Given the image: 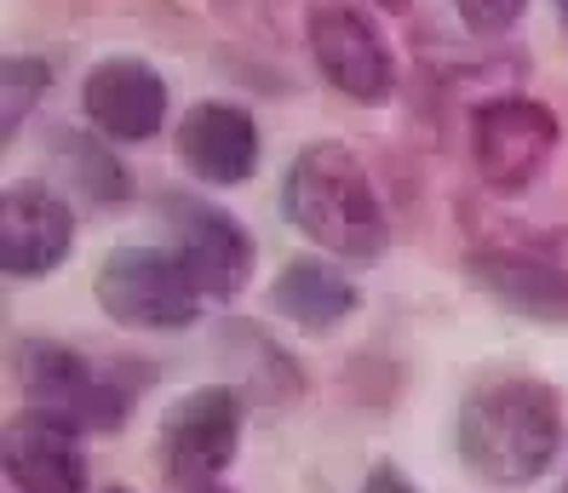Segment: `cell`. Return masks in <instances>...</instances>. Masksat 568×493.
<instances>
[{
	"instance_id": "6da1fadb",
	"label": "cell",
	"mask_w": 568,
	"mask_h": 493,
	"mask_svg": "<svg viewBox=\"0 0 568 493\" xmlns=\"http://www.w3.org/2000/svg\"><path fill=\"white\" fill-rule=\"evenodd\" d=\"M562 448L557 390L540 379H494L459 408V459L494 487H528Z\"/></svg>"
},
{
	"instance_id": "7a4b0ae2",
	"label": "cell",
	"mask_w": 568,
	"mask_h": 493,
	"mask_svg": "<svg viewBox=\"0 0 568 493\" xmlns=\"http://www.w3.org/2000/svg\"><path fill=\"white\" fill-rule=\"evenodd\" d=\"M282 213L298 236H311L316 247L351 258V265H374L390 247L374 178L345 144H305L293 155L282 178Z\"/></svg>"
},
{
	"instance_id": "3957f363",
	"label": "cell",
	"mask_w": 568,
	"mask_h": 493,
	"mask_svg": "<svg viewBox=\"0 0 568 493\" xmlns=\"http://www.w3.org/2000/svg\"><path fill=\"white\" fill-rule=\"evenodd\" d=\"M98 310L121 327H144V333H179L202 316V281L190 276L179 253L161 247H115L98 265Z\"/></svg>"
},
{
	"instance_id": "277c9868",
	"label": "cell",
	"mask_w": 568,
	"mask_h": 493,
	"mask_svg": "<svg viewBox=\"0 0 568 493\" xmlns=\"http://www.w3.org/2000/svg\"><path fill=\"white\" fill-rule=\"evenodd\" d=\"M18 384L29 397V413H47L70 424V431H115L132 402L126 379H110L70 345H47V339L18 345Z\"/></svg>"
},
{
	"instance_id": "5b68a950",
	"label": "cell",
	"mask_w": 568,
	"mask_h": 493,
	"mask_svg": "<svg viewBox=\"0 0 568 493\" xmlns=\"http://www.w3.org/2000/svg\"><path fill=\"white\" fill-rule=\"evenodd\" d=\"M242 442V390L230 384H202L184 402L166 408L161 419V465L166 482H179L190 493H202Z\"/></svg>"
},
{
	"instance_id": "8992f818",
	"label": "cell",
	"mask_w": 568,
	"mask_h": 493,
	"mask_svg": "<svg viewBox=\"0 0 568 493\" xmlns=\"http://www.w3.org/2000/svg\"><path fill=\"white\" fill-rule=\"evenodd\" d=\"M557 138H562L557 115L534 97H488L471 115V161L483 184L494 189H528L551 161Z\"/></svg>"
},
{
	"instance_id": "52a82bcc",
	"label": "cell",
	"mask_w": 568,
	"mask_h": 493,
	"mask_svg": "<svg viewBox=\"0 0 568 493\" xmlns=\"http://www.w3.org/2000/svg\"><path fill=\"white\" fill-rule=\"evenodd\" d=\"M305 41H311V58L327 75V86H339L356 104H385L396 92V58H390L385 35L356 7H339V0L311 7L305 12Z\"/></svg>"
},
{
	"instance_id": "ba28073f",
	"label": "cell",
	"mask_w": 568,
	"mask_h": 493,
	"mask_svg": "<svg viewBox=\"0 0 568 493\" xmlns=\"http://www.w3.org/2000/svg\"><path fill=\"white\" fill-rule=\"evenodd\" d=\"M161 213H166V229H173V253L202 281V292L230 305L253 276V236L224 207L195 202V195H166Z\"/></svg>"
},
{
	"instance_id": "9c48e42d",
	"label": "cell",
	"mask_w": 568,
	"mask_h": 493,
	"mask_svg": "<svg viewBox=\"0 0 568 493\" xmlns=\"http://www.w3.org/2000/svg\"><path fill=\"white\" fill-rule=\"evenodd\" d=\"M75 247V218L63 207V195H52L47 184H12L7 202H0V265L7 276L29 281L58 270Z\"/></svg>"
},
{
	"instance_id": "30bf717a",
	"label": "cell",
	"mask_w": 568,
	"mask_h": 493,
	"mask_svg": "<svg viewBox=\"0 0 568 493\" xmlns=\"http://www.w3.org/2000/svg\"><path fill=\"white\" fill-rule=\"evenodd\" d=\"M81 104H87V121L104 138L144 144V138L161 133V121H166V81L150 70L144 58H104L87 75Z\"/></svg>"
},
{
	"instance_id": "8fae6325",
	"label": "cell",
	"mask_w": 568,
	"mask_h": 493,
	"mask_svg": "<svg viewBox=\"0 0 568 493\" xmlns=\"http://www.w3.org/2000/svg\"><path fill=\"white\" fill-rule=\"evenodd\" d=\"M0 453H7V476L18 493H87V459L75 448V431L47 413H18Z\"/></svg>"
},
{
	"instance_id": "7c38bea8",
	"label": "cell",
	"mask_w": 568,
	"mask_h": 493,
	"mask_svg": "<svg viewBox=\"0 0 568 493\" xmlns=\"http://www.w3.org/2000/svg\"><path fill=\"white\" fill-rule=\"evenodd\" d=\"M179 161L207 184H247L258 167V126L242 104H195L179 126Z\"/></svg>"
},
{
	"instance_id": "4fadbf2b",
	"label": "cell",
	"mask_w": 568,
	"mask_h": 493,
	"mask_svg": "<svg viewBox=\"0 0 568 493\" xmlns=\"http://www.w3.org/2000/svg\"><path fill=\"white\" fill-rule=\"evenodd\" d=\"M465 276H471L494 305H506L528 321H568V270L551 258L534 253H471L465 258Z\"/></svg>"
},
{
	"instance_id": "5bb4252c",
	"label": "cell",
	"mask_w": 568,
	"mask_h": 493,
	"mask_svg": "<svg viewBox=\"0 0 568 493\" xmlns=\"http://www.w3.org/2000/svg\"><path fill=\"white\" fill-rule=\"evenodd\" d=\"M271 305L305 333H327L356 310V287L322 258H287V270L271 287Z\"/></svg>"
},
{
	"instance_id": "9a60e30c",
	"label": "cell",
	"mask_w": 568,
	"mask_h": 493,
	"mask_svg": "<svg viewBox=\"0 0 568 493\" xmlns=\"http://www.w3.org/2000/svg\"><path fill=\"white\" fill-rule=\"evenodd\" d=\"M58 161H63V173H70V184L87 195V202H98V207H115V202L132 195L126 167L98 138H87V133H63L58 138Z\"/></svg>"
},
{
	"instance_id": "2e32d148",
	"label": "cell",
	"mask_w": 568,
	"mask_h": 493,
	"mask_svg": "<svg viewBox=\"0 0 568 493\" xmlns=\"http://www.w3.org/2000/svg\"><path fill=\"white\" fill-rule=\"evenodd\" d=\"M0 81H7V92H0V121H7V138H12L18 126L29 121V110H36V97L52 86V70L41 58H7Z\"/></svg>"
},
{
	"instance_id": "e0dca14e",
	"label": "cell",
	"mask_w": 568,
	"mask_h": 493,
	"mask_svg": "<svg viewBox=\"0 0 568 493\" xmlns=\"http://www.w3.org/2000/svg\"><path fill=\"white\" fill-rule=\"evenodd\" d=\"M293 7L298 0H213V12L236 29V35H253V41H282Z\"/></svg>"
},
{
	"instance_id": "ac0fdd59",
	"label": "cell",
	"mask_w": 568,
	"mask_h": 493,
	"mask_svg": "<svg viewBox=\"0 0 568 493\" xmlns=\"http://www.w3.org/2000/svg\"><path fill=\"white\" fill-rule=\"evenodd\" d=\"M454 7H459V18L471 23L477 35H499V29H511L523 18L528 0H454Z\"/></svg>"
},
{
	"instance_id": "d6986e66",
	"label": "cell",
	"mask_w": 568,
	"mask_h": 493,
	"mask_svg": "<svg viewBox=\"0 0 568 493\" xmlns=\"http://www.w3.org/2000/svg\"><path fill=\"white\" fill-rule=\"evenodd\" d=\"M362 493H419V487H414L403 471H396V465H379L374 476H367V487H362Z\"/></svg>"
},
{
	"instance_id": "ffe728a7",
	"label": "cell",
	"mask_w": 568,
	"mask_h": 493,
	"mask_svg": "<svg viewBox=\"0 0 568 493\" xmlns=\"http://www.w3.org/2000/svg\"><path fill=\"white\" fill-rule=\"evenodd\" d=\"M374 7H379V12H408L414 0H374Z\"/></svg>"
},
{
	"instance_id": "44dd1931",
	"label": "cell",
	"mask_w": 568,
	"mask_h": 493,
	"mask_svg": "<svg viewBox=\"0 0 568 493\" xmlns=\"http://www.w3.org/2000/svg\"><path fill=\"white\" fill-rule=\"evenodd\" d=\"M557 12H562V23H568V0H557Z\"/></svg>"
},
{
	"instance_id": "7402d4cb",
	"label": "cell",
	"mask_w": 568,
	"mask_h": 493,
	"mask_svg": "<svg viewBox=\"0 0 568 493\" xmlns=\"http://www.w3.org/2000/svg\"><path fill=\"white\" fill-rule=\"evenodd\" d=\"M104 493H126V487H104Z\"/></svg>"
}]
</instances>
